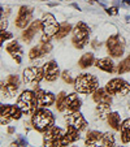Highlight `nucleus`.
Returning <instances> with one entry per match:
<instances>
[{
    "instance_id": "obj_14",
    "label": "nucleus",
    "mask_w": 130,
    "mask_h": 147,
    "mask_svg": "<svg viewBox=\"0 0 130 147\" xmlns=\"http://www.w3.org/2000/svg\"><path fill=\"white\" fill-rule=\"evenodd\" d=\"M51 50H52V45L50 43V40H40V43H39L38 46H35V47H33L30 50L29 57H30L31 60H35V59L42 57L43 55L50 53Z\"/></svg>"
},
{
    "instance_id": "obj_7",
    "label": "nucleus",
    "mask_w": 130,
    "mask_h": 147,
    "mask_svg": "<svg viewBox=\"0 0 130 147\" xmlns=\"http://www.w3.org/2000/svg\"><path fill=\"white\" fill-rule=\"evenodd\" d=\"M20 87V77L17 74H11L1 82V94L3 98L11 99L17 94Z\"/></svg>"
},
{
    "instance_id": "obj_10",
    "label": "nucleus",
    "mask_w": 130,
    "mask_h": 147,
    "mask_svg": "<svg viewBox=\"0 0 130 147\" xmlns=\"http://www.w3.org/2000/svg\"><path fill=\"white\" fill-rule=\"evenodd\" d=\"M44 78L43 67H29L24 70L22 80L26 85H36Z\"/></svg>"
},
{
    "instance_id": "obj_26",
    "label": "nucleus",
    "mask_w": 130,
    "mask_h": 147,
    "mask_svg": "<svg viewBox=\"0 0 130 147\" xmlns=\"http://www.w3.org/2000/svg\"><path fill=\"white\" fill-rule=\"evenodd\" d=\"M92 64H95V59H94V53L92 52H87L79 59L78 61V65H79L82 69H86V68L91 67Z\"/></svg>"
},
{
    "instance_id": "obj_17",
    "label": "nucleus",
    "mask_w": 130,
    "mask_h": 147,
    "mask_svg": "<svg viewBox=\"0 0 130 147\" xmlns=\"http://www.w3.org/2000/svg\"><path fill=\"white\" fill-rule=\"evenodd\" d=\"M78 139H79V130L75 129L74 126L68 125L67 130H65V133H64L63 138H61V141H60V146H68V144H70V143L77 142Z\"/></svg>"
},
{
    "instance_id": "obj_32",
    "label": "nucleus",
    "mask_w": 130,
    "mask_h": 147,
    "mask_svg": "<svg viewBox=\"0 0 130 147\" xmlns=\"http://www.w3.org/2000/svg\"><path fill=\"white\" fill-rule=\"evenodd\" d=\"M12 38H13V35H12L11 33H8V31H5V30H1V34H0V42H1V43H4L5 40L12 39Z\"/></svg>"
},
{
    "instance_id": "obj_11",
    "label": "nucleus",
    "mask_w": 130,
    "mask_h": 147,
    "mask_svg": "<svg viewBox=\"0 0 130 147\" xmlns=\"http://www.w3.org/2000/svg\"><path fill=\"white\" fill-rule=\"evenodd\" d=\"M64 136V130L57 126H51L43 136V144L44 146H60V141Z\"/></svg>"
},
{
    "instance_id": "obj_9",
    "label": "nucleus",
    "mask_w": 130,
    "mask_h": 147,
    "mask_svg": "<svg viewBox=\"0 0 130 147\" xmlns=\"http://www.w3.org/2000/svg\"><path fill=\"white\" fill-rule=\"evenodd\" d=\"M59 29H60V24L56 21L55 16L51 13H46L42 18V31H43V34L52 38V36H56Z\"/></svg>"
},
{
    "instance_id": "obj_20",
    "label": "nucleus",
    "mask_w": 130,
    "mask_h": 147,
    "mask_svg": "<svg viewBox=\"0 0 130 147\" xmlns=\"http://www.w3.org/2000/svg\"><path fill=\"white\" fill-rule=\"evenodd\" d=\"M5 50H7V52L16 60L17 64H21V61H22V48H21L18 42L13 40V42H11V43H8Z\"/></svg>"
},
{
    "instance_id": "obj_34",
    "label": "nucleus",
    "mask_w": 130,
    "mask_h": 147,
    "mask_svg": "<svg viewBox=\"0 0 130 147\" xmlns=\"http://www.w3.org/2000/svg\"><path fill=\"white\" fill-rule=\"evenodd\" d=\"M7 26H8V21H7V18H1V24H0V29L1 30H5Z\"/></svg>"
},
{
    "instance_id": "obj_39",
    "label": "nucleus",
    "mask_w": 130,
    "mask_h": 147,
    "mask_svg": "<svg viewBox=\"0 0 130 147\" xmlns=\"http://www.w3.org/2000/svg\"><path fill=\"white\" fill-rule=\"evenodd\" d=\"M40 1H46V0H40Z\"/></svg>"
},
{
    "instance_id": "obj_19",
    "label": "nucleus",
    "mask_w": 130,
    "mask_h": 147,
    "mask_svg": "<svg viewBox=\"0 0 130 147\" xmlns=\"http://www.w3.org/2000/svg\"><path fill=\"white\" fill-rule=\"evenodd\" d=\"M81 106H82V100L78 98V94L72 92V94H68L65 98V108L68 112H75L79 111Z\"/></svg>"
},
{
    "instance_id": "obj_12",
    "label": "nucleus",
    "mask_w": 130,
    "mask_h": 147,
    "mask_svg": "<svg viewBox=\"0 0 130 147\" xmlns=\"http://www.w3.org/2000/svg\"><path fill=\"white\" fill-rule=\"evenodd\" d=\"M65 121H67L68 125L70 126H74L75 129H78L79 131L85 130L86 126H87V122H86L83 115L79 111L75 112H68V115L65 116Z\"/></svg>"
},
{
    "instance_id": "obj_40",
    "label": "nucleus",
    "mask_w": 130,
    "mask_h": 147,
    "mask_svg": "<svg viewBox=\"0 0 130 147\" xmlns=\"http://www.w3.org/2000/svg\"><path fill=\"white\" fill-rule=\"evenodd\" d=\"M129 139H130V134H129Z\"/></svg>"
},
{
    "instance_id": "obj_4",
    "label": "nucleus",
    "mask_w": 130,
    "mask_h": 147,
    "mask_svg": "<svg viewBox=\"0 0 130 147\" xmlns=\"http://www.w3.org/2000/svg\"><path fill=\"white\" fill-rule=\"evenodd\" d=\"M90 36V28L85 22H78L72 30V43L75 48L82 50L87 46Z\"/></svg>"
},
{
    "instance_id": "obj_30",
    "label": "nucleus",
    "mask_w": 130,
    "mask_h": 147,
    "mask_svg": "<svg viewBox=\"0 0 130 147\" xmlns=\"http://www.w3.org/2000/svg\"><path fill=\"white\" fill-rule=\"evenodd\" d=\"M100 143H102V146H104V147H112V146H115V143H116L115 136L112 133H104V134H103L102 141H100Z\"/></svg>"
},
{
    "instance_id": "obj_35",
    "label": "nucleus",
    "mask_w": 130,
    "mask_h": 147,
    "mask_svg": "<svg viewBox=\"0 0 130 147\" xmlns=\"http://www.w3.org/2000/svg\"><path fill=\"white\" fill-rule=\"evenodd\" d=\"M92 46H94V48H98L100 47V43H98V40H92Z\"/></svg>"
},
{
    "instance_id": "obj_38",
    "label": "nucleus",
    "mask_w": 130,
    "mask_h": 147,
    "mask_svg": "<svg viewBox=\"0 0 130 147\" xmlns=\"http://www.w3.org/2000/svg\"><path fill=\"white\" fill-rule=\"evenodd\" d=\"M13 131H14L13 128H9V129H8V133H13Z\"/></svg>"
},
{
    "instance_id": "obj_16",
    "label": "nucleus",
    "mask_w": 130,
    "mask_h": 147,
    "mask_svg": "<svg viewBox=\"0 0 130 147\" xmlns=\"http://www.w3.org/2000/svg\"><path fill=\"white\" fill-rule=\"evenodd\" d=\"M36 94V98H38V103L40 107H46V108H48V107L53 106L56 103V98L55 95L52 94V92L50 91H46V90H42V89H36L34 90Z\"/></svg>"
},
{
    "instance_id": "obj_18",
    "label": "nucleus",
    "mask_w": 130,
    "mask_h": 147,
    "mask_svg": "<svg viewBox=\"0 0 130 147\" xmlns=\"http://www.w3.org/2000/svg\"><path fill=\"white\" fill-rule=\"evenodd\" d=\"M39 29H42V20L33 21V22L25 29V31L22 33V39L26 42V43H30V42L33 40V38L35 36V34L39 31Z\"/></svg>"
},
{
    "instance_id": "obj_21",
    "label": "nucleus",
    "mask_w": 130,
    "mask_h": 147,
    "mask_svg": "<svg viewBox=\"0 0 130 147\" xmlns=\"http://www.w3.org/2000/svg\"><path fill=\"white\" fill-rule=\"evenodd\" d=\"M112 95L107 91L105 89H96L92 92V99L96 104H109L112 103Z\"/></svg>"
},
{
    "instance_id": "obj_36",
    "label": "nucleus",
    "mask_w": 130,
    "mask_h": 147,
    "mask_svg": "<svg viewBox=\"0 0 130 147\" xmlns=\"http://www.w3.org/2000/svg\"><path fill=\"white\" fill-rule=\"evenodd\" d=\"M72 7H73V8H75V9H78V11H81V8H79V7L77 5V4H73Z\"/></svg>"
},
{
    "instance_id": "obj_24",
    "label": "nucleus",
    "mask_w": 130,
    "mask_h": 147,
    "mask_svg": "<svg viewBox=\"0 0 130 147\" xmlns=\"http://www.w3.org/2000/svg\"><path fill=\"white\" fill-rule=\"evenodd\" d=\"M107 121L112 129L120 130L121 129V116L117 112H108L107 113Z\"/></svg>"
},
{
    "instance_id": "obj_8",
    "label": "nucleus",
    "mask_w": 130,
    "mask_h": 147,
    "mask_svg": "<svg viewBox=\"0 0 130 147\" xmlns=\"http://www.w3.org/2000/svg\"><path fill=\"white\" fill-rule=\"evenodd\" d=\"M111 95H126L130 92V85L122 78H113L104 87Z\"/></svg>"
},
{
    "instance_id": "obj_15",
    "label": "nucleus",
    "mask_w": 130,
    "mask_h": 147,
    "mask_svg": "<svg viewBox=\"0 0 130 147\" xmlns=\"http://www.w3.org/2000/svg\"><path fill=\"white\" fill-rule=\"evenodd\" d=\"M43 72H44V80L48 82H55L57 77L60 76V69L56 61L51 60L43 65Z\"/></svg>"
},
{
    "instance_id": "obj_33",
    "label": "nucleus",
    "mask_w": 130,
    "mask_h": 147,
    "mask_svg": "<svg viewBox=\"0 0 130 147\" xmlns=\"http://www.w3.org/2000/svg\"><path fill=\"white\" fill-rule=\"evenodd\" d=\"M107 13L109 14V16H116V14L119 13V9H117V7H111V8L107 9Z\"/></svg>"
},
{
    "instance_id": "obj_28",
    "label": "nucleus",
    "mask_w": 130,
    "mask_h": 147,
    "mask_svg": "<svg viewBox=\"0 0 130 147\" xmlns=\"http://www.w3.org/2000/svg\"><path fill=\"white\" fill-rule=\"evenodd\" d=\"M70 31H72V25L68 24V22H63V24H60V29H59V31H57V34H56L55 38L56 39H63L64 36H67Z\"/></svg>"
},
{
    "instance_id": "obj_1",
    "label": "nucleus",
    "mask_w": 130,
    "mask_h": 147,
    "mask_svg": "<svg viewBox=\"0 0 130 147\" xmlns=\"http://www.w3.org/2000/svg\"><path fill=\"white\" fill-rule=\"evenodd\" d=\"M31 124H33V128L35 129L36 131L44 133L51 126H53V124H55V117H53L51 111H48L46 107H42V108L36 109V111L34 112L33 117H31Z\"/></svg>"
},
{
    "instance_id": "obj_6",
    "label": "nucleus",
    "mask_w": 130,
    "mask_h": 147,
    "mask_svg": "<svg viewBox=\"0 0 130 147\" xmlns=\"http://www.w3.org/2000/svg\"><path fill=\"white\" fill-rule=\"evenodd\" d=\"M107 45V50L108 53L112 56V57H121L125 52V40L121 35L119 34H115V35L109 36L105 42Z\"/></svg>"
},
{
    "instance_id": "obj_23",
    "label": "nucleus",
    "mask_w": 130,
    "mask_h": 147,
    "mask_svg": "<svg viewBox=\"0 0 130 147\" xmlns=\"http://www.w3.org/2000/svg\"><path fill=\"white\" fill-rule=\"evenodd\" d=\"M103 134H104V133L98 131V130L89 131V133H87V136H86V141H85L86 146H96V144L102 141Z\"/></svg>"
},
{
    "instance_id": "obj_3",
    "label": "nucleus",
    "mask_w": 130,
    "mask_h": 147,
    "mask_svg": "<svg viewBox=\"0 0 130 147\" xmlns=\"http://www.w3.org/2000/svg\"><path fill=\"white\" fill-rule=\"evenodd\" d=\"M98 78L89 73L79 74L74 80V89L79 94H92L98 89Z\"/></svg>"
},
{
    "instance_id": "obj_27",
    "label": "nucleus",
    "mask_w": 130,
    "mask_h": 147,
    "mask_svg": "<svg viewBox=\"0 0 130 147\" xmlns=\"http://www.w3.org/2000/svg\"><path fill=\"white\" fill-rule=\"evenodd\" d=\"M67 92L65 91H61L60 94L57 95V98H56V109H57L59 112H65L67 111V108H65V98H67Z\"/></svg>"
},
{
    "instance_id": "obj_25",
    "label": "nucleus",
    "mask_w": 130,
    "mask_h": 147,
    "mask_svg": "<svg viewBox=\"0 0 130 147\" xmlns=\"http://www.w3.org/2000/svg\"><path fill=\"white\" fill-rule=\"evenodd\" d=\"M120 133H121V141H122V143H130V139H129V134H130V119H126L125 121L121 122V129H120Z\"/></svg>"
},
{
    "instance_id": "obj_13",
    "label": "nucleus",
    "mask_w": 130,
    "mask_h": 147,
    "mask_svg": "<svg viewBox=\"0 0 130 147\" xmlns=\"http://www.w3.org/2000/svg\"><path fill=\"white\" fill-rule=\"evenodd\" d=\"M31 17H33V9H31L30 7L22 5L18 11V14H17V17H16L14 24H16V26L20 29H26V26H28L31 21Z\"/></svg>"
},
{
    "instance_id": "obj_22",
    "label": "nucleus",
    "mask_w": 130,
    "mask_h": 147,
    "mask_svg": "<svg viewBox=\"0 0 130 147\" xmlns=\"http://www.w3.org/2000/svg\"><path fill=\"white\" fill-rule=\"evenodd\" d=\"M95 67H96L98 69L105 72V73H113L115 72V63L112 61V59H109V57L98 59V60L95 61Z\"/></svg>"
},
{
    "instance_id": "obj_37",
    "label": "nucleus",
    "mask_w": 130,
    "mask_h": 147,
    "mask_svg": "<svg viewBox=\"0 0 130 147\" xmlns=\"http://www.w3.org/2000/svg\"><path fill=\"white\" fill-rule=\"evenodd\" d=\"M124 4H126V5H130V0H124Z\"/></svg>"
},
{
    "instance_id": "obj_2",
    "label": "nucleus",
    "mask_w": 130,
    "mask_h": 147,
    "mask_svg": "<svg viewBox=\"0 0 130 147\" xmlns=\"http://www.w3.org/2000/svg\"><path fill=\"white\" fill-rule=\"evenodd\" d=\"M17 106L18 108L22 111L24 115L26 116H33L34 112L36 111V107L39 106L38 103V98H36L35 91H31V90H25L20 94L18 99H17Z\"/></svg>"
},
{
    "instance_id": "obj_5",
    "label": "nucleus",
    "mask_w": 130,
    "mask_h": 147,
    "mask_svg": "<svg viewBox=\"0 0 130 147\" xmlns=\"http://www.w3.org/2000/svg\"><path fill=\"white\" fill-rule=\"evenodd\" d=\"M22 111L18 108V106H12V104H1L0 108V122L1 125H8L11 121L20 120L22 116Z\"/></svg>"
},
{
    "instance_id": "obj_31",
    "label": "nucleus",
    "mask_w": 130,
    "mask_h": 147,
    "mask_svg": "<svg viewBox=\"0 0 130 147\" xmlns=\"http://www.w3.org/2000/svg\"><path fill=\"white\" fill-rule=\"evenodd\" d=\"M61 77H63L64 82H67V83H74V80L72 78V74H70V72H68V70H64V72L61 73Z\"/></svg>"
},
{
    "instance_id": "obj_29",
    "label": "nucleus",
    "mask_w": 130,
    "mask_h": 147,
    "mask_svg": "<svg viewBox=\"0 0 130 147\" xmlns=\"http://www.w3.org/2000/svg\"><path fill=\"white\" fill-rule=\"evenodd\" d=\"M117 73L124 74V73H130V55L126 56L117 67Z\"/></svg>"
}]
</instances>
